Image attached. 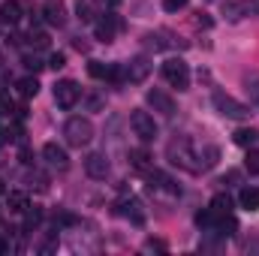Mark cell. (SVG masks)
<instances>
[{
    "mask_svg": "<svg viewBox=\"0 0 259 256\" xmlns=\"http://www.w3.org/2000/svg\"><path fill=\"white\" fill-rule=\"evenodd\" d=\"M166 154H169L172 166H181V169H187V172H202L193 142H187V139H175V142H169Z\"/></svg>",
    "mask_w": 259,
    "mask_h": 256,
    "instance_id": "1",
    "label": "cell"
},
{
    "mask_svg": "<svg viewBox=\"0 0 259 256\" xmlns=\"http://www.w3.org/2000/svg\"><path fill=\"white\" fill-rule=\"evenodd\" d=\"M64 136H66V145L84 148V145L94 139V124H91L88 118H69L64 124Z\"/></svg>",
    "mask_w": 259,
    "mask_h": 256,
    "instance_id": "2",
    "label": "cell"
},
{
    "mask_svg": "<svg viewBox=\"0 0 259 256\" xmlns=\"http://www.w3.org/2000/svg\"><path fill=\"white\" fill-rule=\"evenodd\" d=\"M214 109H217L223 118H229V121H247V118H250V109H247L244 103H238L235 97L223 94V91L214 94Z\"/></svg>",
    "mask_w": 259,
    "mask_h": 256,
    "instance_id": "3",
    "label": "cell"
},
{
    "mask_svg": "<svg viewBox=\"0 0 259 256\" xmlns=\"http://www.w3.org/2000/svg\"><path fill=\"white\" fill-rule=\"evenodd\" d=\"M163 78H166L172 88H178V91H187V88H190V69H187V64H184L181 58L163 61Z\"/></svg>",
    "mask_w": 259,
    "mask_h": 256,
    "instance_id": "4",
    "label": "cell"
},
{
    "mask_svg": "<svg viewBox=\"0 0 259 256\" xmlns=\"http://www.w3.org/2000/svg\"><path fill=\"white\" fill-rule=\"evenodd\" d=\"M130 127H133V133H136L142 142H154V139H157V124H154V118H151L148 112H142V109H136V112L130 115Z\"/></svg>",
    "mask_w": 259,
    "mask_h": 256,
    "instance_id": "5",
    "label": "cell"
},
{
    "mask_svg": "<svg viewBox=\"0 0 259 256\" xmlns=\"http://www.w3.org/2000/svg\"><path fill=\"white\" fill-rule=\"evenodd\" d=\"M78 97H81V88H78L72 78H64V81L55 84V103H58L61 109H72V106L78 103Z\"/></svg>",
    "mask_w": 259,
    "mask_h": 256,
    "instance_id": "6",
    "label": "cell"
},
{
    "mask_svg": "<svg viewBox=\"0 0 259 256\" xmlns=\"http://www.w3.org/2000/svg\"><path fill=\"white\" fill-rule=\"evenodd\" d=\"M145 100H148V106H151L154 112H160L163 118H172V115H175V100H172L166 91H160V88H151V91L145 94Z\"/></svg>",
    "mask_w": 259,
    "mask_h": 256,
    "instance_id": "7",
    "label": "cell"
},
{
    "mask_svg": "<svg viewBox=\"0 0 259 256\" xmlns=\"http://www.w3.org/2000/svg\"><path fill=\"white\" fill-rule=\"evenodd\" d=\"M118 30H121V18H118V15H97V21H94V33H97L100 42H112Z\"/></svg>",
    "mask_w": 259,
    "mask_h": 256,
    "instance_id": "8",
    "label": "cell"
},
{
    "mask_svg": "<svg viewBox=\"0 0 259 256\" xmlns=\"http://www.w3.org/2000/svg\"><path fill=\"white\" fill-rule=\"evenodd\" d=\"M42 157H46V163H49L52 169H58V172H66V169H69V154H66V148H61L58 142H46V145H42Z\"/></svg>",
    "mask_w": 259,
    "mask_h": 256,
    "instance_id": "9",
    "label": "cell"
},
{
    "mask_svg": "<svg viewBox=\"0 0 259 256\" xmlns=\"http://www.w3.org/2000/svg\"><path fill=\"white\" fill-rule=\"evenodd\" d=\"M259 15V3L256 0H235L226 6V18L229 21H241V18H253Z\"/></svg>",
    "mask_w": 259,
    "mask_h": 256,
    "instance_id": "10",
    "label": "cell"
},
{
    "mask_svg": "<svg viewBox=\"0 0 259 256\" xmlns=\"http://www.w3.org/2000/svg\"><path fill=\"white\" fill-rule=\"evenodd\" d=\"M84 172H88L91 178H97V181L106 178V175H109V157H106V154H97V151L88 154V157H84Z\"/></svg>",
    "mask_w": 259,
    "mask_h": 256,
    "instance_id": "11",
    "label": "cell"
},
{
    "mask_svg": "<svg viewBox=\"0 0 259 256\" xmlns=\"http://www.w3.org/2000/svg\"><path fill=\"white\" fill-rule=\"evenodd\" d=\"M148 72H151V61H148L145 55L133 58V61H130V66H124L127 81H145V78H148Z\"/></svg>",
    "mask_w": 259,
    "mask_h": 256,
    "instance_id": "12",
    "label": "cell"
},
{
    "mask_svg": "<svg viewBox=\"0 0 259 256\" xmlns=\"http://www.w3.org/2000/svg\"><path fill=\"white\" fill-rule=\"evenodd\" d=\"M42 18H46V24H52V27H61L66 21V6L61 0H49L46 6H42Z\"/></svg>",
    "mask_w": 259,
    "mask_h": 256,
    "instance_id": "13",
    "label": "cell"
},
{
    "mask_svg": "<svg viewBox=\"0 0 259 256\" xmlns=\"http://www.w3.org/2000/svg\"><path fill=\"white\" fill-rule=\"evenodd\" d=\"M148 178H151V190H163V193H169V196H178L181 193V187L169 178V175H163V172H148Z\"/></svg>",
    "mask_w": 259,
    "mask_h": 256,
    "instance_id": "14",
    "label": "cell"
},
{
    "mask_svg": "<svg viewBox=\"0 0 259 256\" xmlns=\"http://www.w3.org/2000/svg\"><path fill=\"white\" fill-rule=\"evenodd\" d=\"M0 21L3 24H18L21 21V3L18 0H3L0 3Z\"/></svg>",
    "mask_w": 259,
    "mask_h": 256,
    "instance_id": "15",
    "label": "cell"
},
{
    "mask_svg": "<svg viewBox=\"0 0 259 256\" xmlns=\"http://www.w3.org/2000/svg\"><path fill=\"white\" fill-rule=\"evenodd\" d=\"M196 157H199V166H202V172H205V169H211V166L220 160V151H217L214 145H202V148L196 145Z\"/></svg>",
    "mask_w": 259,
    "mask_h": 256,
    "instance_id": "16",
    "label": "cell"
},
{
    "mask_svg": "<svg viewBox=\"0 0 259 256\" xmlns=\"http://www.w3.org/2000/svg\"><path fill=\"white\" fill-rule=\"evenodd\" d=\"M127 160H130L133 169H139V172H151V154H148L145 148H133Z\"/></svg>",
    "mask_w": 259,
    "mask_h": 256,
    "instance_id": "17",
    "label": "cell"
},
{
    "mask_svg": "<svg viewBox=\"0 0 259 256\" xmlns=\"http://www.w3.org/2000/svg\"><path fill=\"white\" fill-rule=\"evenodd\" d=\"M238 205H241L244 211H256L259 208V190L256 187H244V190L238 193Z\"/></svg>",
    "mask_w": 259,
    "mask_h": 256,
    "instance_id": "18",
    "label": "cell"
},
{
    "mask_svg": "<svg viewBox=\"0 0 259 256\" xmlns=\"http://www.w3.org/2000/svg\"><path fill=\"white\" fill-rule=\"evenodd\" d=\"M18 94L24 97V100H30V97H36L39 94V81H36V75H24V78H18Z\"/></svg>",
    "mask_w": 259,
    "mask_h": 256,
    "instance_id": "19",
    "label": "cell"
},
{
    "mask_svg": "<svg viewBox=\"0 0 259 256\" xmlns=\"http://www.w3.org/2000/svg\"><path fill=\"white\" fill-rule=\"evenodd\" d=\"M115 208H118V214H124V217H133L136 223H142V220H145V214L139 211V202H136V199H130V202L124 199V202H118Z\"/></svg>",
    "mask_w": 259,
    "mask_h": 256,
    "instance_id": "20",
    "label": "cell"
},
{
    "mask_svg": "<svg viewBox=\"0 0 259 256\" xmlns=\"http://www.w3.org/2000/svg\"><path fill=\"white\" fill-rule=\"evenodd\" d=\"M256 142H259V130H247V127L235 130V145H241V148H253Z\"/></svg>",
    "mask_w": 259,
    "mask_h": 256,
    "instance_id": "21",
    "label": "cell"
},
{
    "mask_svg": "<svg viewBox=\"0 0 259 256\" xmlns=\"http://www.w3.org/2000/svg\"><path fill=\"white\" fill-rule=\"evenodd\" d=\"M217 220H220V214H217L214 208H202V211L196 214V223H199L202 229H214V226H217Z\"/></svg>",
    "mask_w": 259,
    "mask_h": 256,
    "instance_id": "22",
    "label": "cell"
},
{
    "mask_svg": "<svg viewBox=\"0 0 259 256\" xmlns=\"http://www.w3.org/2000/svg\"><path fill=\"white\" fill-rule=\"evenodd\" d=\"M75 12L81 21H97V6L94 0H75Z\"/></svg>",
    "mask_w": 259,
    "mask_h": 256,
    "instance_id": "23",
    "label": "cell"
},
{
    "mask_svg": "<svg viewBox=\"0 0 259 256\" xmlns=\"http://www.w3.org/2000/svg\"><path fill=\"white\" fill-rule=\"evenodd\" d=\"M6 202H9V211H15V214H24L27 211V196L24 193H9Z\"/></svg>",
    "mask_w": 259,
    "mask_h": 256,
    "instance_id": "24",
    "label": "cell"
},
{
    "mask_svg": "<svg viewBox=\"0 0 259 256\" xmlns=\"http://www.w3.org/2000/svg\"><path fill=\"white\" fill-rule=\"evenodd\" d=\"M208 208H214L217 214H229V211H232V199H229L226 193H217V196L211 199V205H208Z\"/></svg>",
    "mask_w": 259,
    "mask_h": 256,
    "instance_id": "25",
    "label": "cell"
},
{
    "mask_svg": "<svg viewBox=\"0 0 259 256\" xmlns=\"http://www.w3.org/2000/svg\"><path fill=\"white\" fill-rule=\"evenodd\" d=\"M27 42H30L33 49H49V33H46V30H30V33H27Z\"/></svg>",
    "mask_w": 259,
    "mask_h": 256,
    "instance_id": "26",
    "label": "cell"
},
{
    "mask_svg": "<svg viewBox=\"0 0 259 256\" xmlns=\"http://www.w3.org/2000/svg\"><path fill=\"white\" fill-rule=\"evenodd\" d=\"M244 169H247L250 175H259V151L256 148L247 151V157H244Z\"/></svg>",
    "mask_w": 259,
    "mask_h": 256,
    "instance_id": "27",
    "label": "cell"
},
{
    "mask_svg": "<svg viewBox=\"0 0 259 256\" xmlns=\"http://www.w3.org/2000/svg\"><path fill=\"white\" fill-rule=\"evenodd\" d=\"M247 94H250V103L259 109V75H247Z\"/></svg>",
    "mask_w": 259,
    "mask_h": 256,
    "instance_id": "28",
    "label": "cell"
},
{
    "mask_svg": "<svg viewBox=\"0 0 259 256\" xmlns=\"http://www.w3.org/2000/svg\"><path fill=\"white\" fill-rule=\"evenodd\" d=\"M39 220H42V211H39V208H30V205H27V211H24V229H33V226H36Z\"/></svg>",
    "mask_w": 259,
    "mask_h": 256,
    "instance_id": "29",
    "label": "cell"
},
{
    "mask_svg": "<svg viewBox=\"0 0 259 256\" xmlns=\"http://www.w3.org/2000/svg\"><path fill=\"white\" fill-rule=\"evenodd\" d=\"M88 72H91L94 78H106V75H109V64H103V61H91V64H88Z\"/></svg>",
    "mask_w": 259,
    "mask_h": 256,
    "instance_id": "30",
    "label": "cell"
},
{
    "mask_svg": "<svg viewBox=\"0 0 259 256\" xmlns=\"http://www.w3.org/2000/svg\"><path fill=\"white\" fill-rule=\"evenodd\" d=\"M12 112H15L12 97H9V94H0V118H6V115H12Z\"/></svg>",
    "mask_w": 259,
    "mask_h": 256,
    "instance_id": "31",
    "label": "cell"
},
{
    "mask_svg": "<svg viewBox=\"0 0 259 256\" xmlns=\"http://www.w3.org/2000/svg\"><path fill=\"white\" fill-rule=\"evenodd\" d=\"M46 66H52V69H64V66H66V55H64V52H55V55L49 58V64H46Z\"/></svg>",
    "mask_w": 259,
    "mask_h": 256,
    "instance_id": "32",
    "label": "cell"
},
{
    "mask_svg": "<svg viewBox=\"0 0 259 256\" xmlns=\"http://www.w3.org/2000/svg\"><path fill=\"white\" fill-rule=\"evenodd\" d=\"M24 66H27V69H30V72H39V69H42V61H39V58H36V55H24Z\"/></svg>",
    "mask_w": 259,
    "mask_h": 256,
    "instance_id": "33",
    "label": "cell"
},
{
    "mask_svg": "<svg viewBox=\"0 0 259 256\" xmlns=\"http://www.w3.org/2000/svg\"><path fill=\"white\" fill-rule=\"evenodd\" d=\"M190 0H163V9L166 12H178V9H184Z\"/></svg>",
    "mask_w": 259,
    "mask_h": 256,
    "instance_id": "34",
    "label": "cell"
},
{
    "mask_svg": "<svg viewBox=\"0 0 259 256\" xmlns=\"http://www.w3.org/2000/svg\"><path fill=\"white\" fill-rule=\"evenodd\" d=\"M238 178H241L238 172H226V175H223V181H229V184H238Z\"/></svg>",
    "mask_w": 259,
    "mask_h": 256,
    "instance_id": "35",
    "label": "cell"
},
{
    "mask_svg": "<svg viewBox=\"0 0 259 256\" xmlns=\"http://www.w3.org/2000/svg\"><path fill=\"white\" fill-rule=\"evenodd\" d=\"M30 157H33V154H30V148H21V163H33Z\"/></svg>",
    "mask_w": 259,
    "mask_h": 256,
    "instance_id": "36",
    "label": "cell"
},
{
    "mask_svg": "<svg viewBox=\"0 0 259 256\" xmlns=\"http://www.w3.org/2000/svg\"><path fill=\"white\" fill-rule=\"evenodd\" d=\"M148 250H166V244L163 241H148Z\"/></svg>",
    "mask_w": 259,
    "mask_h": 256,
    "instance_id": "37",
    "label": "cell"
},
{
    "mask_svg": "<svg viewBox=\"0 0 259 256\" xmlns=\"http://www.w3.org/2000/svg\"><path fill=\"white\" fill-rule=\"evenodd\" d=\"M6 139H9V133H6V130L0 127V145H3V142H6Z\"/></svg>",
    "mask_w": 259,
    "mask_h": 256,
    "instance_id": "38",
    "label": "cell"
},
{
    "mask_svg": "<svg viewBox=\"0 0 259 256\" xmlns=\"http://www.w3.org/2000/svg\"><path fill=\"white\" fill-rule=\"evenodd\" d=\"M6 250H9V244H6V241L0 238V253H6Z\"/></svg>",
    "mask_w": 259,
    "mask_h": 256,
    "instance_id": "39",
    "label": "cell"
},
{
    "mask_svg": "<svg viewBox=\"0 0 259 256\" xmlns=\"http://www.w3.org/2000/svg\"><path fill=\"white\" fill-rule=\"evenodd\" d=\"M106 3H109V6H118V3H121V0H106Z\"/></svg>",
    "mask_w": 259,
    "mask_h": 256,
    "instance_id": "40",
    "label": "cell"
},
{
    "mask_svg": "<svg viewBox=\"0 0 259 256\" xmlns=\"http://www.w3.org/2000/svg\"><path fill=\"white\" fill-rule=\"evenodd\" d=\"M3 193H6V187H3V181H0V196H3Z\"/></svg>",
    "mask_w": 259,
    "mask_h": 256,
    "instance_id": "41",
    "label": "cell"
},
{
    "mask_svg": "<svg viewBox=\"0 0 259 256\" xmlns=\"http://www.w3.org/2000/svg\"><path fill=\"white\" fill-rule=\"evenodd\" d=\"M0 69H3V52H0Z\"/></svg>",
    "mask_w": 259,
    "mask_h": 256,
    "instance_id": "42",
    "label": "cell"
}]
</instances>
